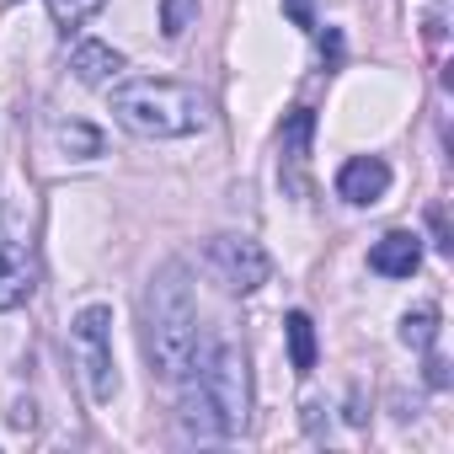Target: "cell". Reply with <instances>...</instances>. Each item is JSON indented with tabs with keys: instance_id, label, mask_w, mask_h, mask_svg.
<instances>
[{
	"instance_id": "30bf717a",
	"label": "cell",
	"mask_w": 454,
	"mask_h": 454,
	"mask_svg": "<svg viewBox=\"0 0 454 454\" xmlns=\"http://www.w3.org/2000/svg\"><path fill=\"white\" fill-rule=\"evenodd\" d=\"M310 129H316V118H310L305 107L289 113V129H284V160H289V187H294V192H305L300 166H305V139H310Z\"/></svg>"
},
{
	"instance_id": "7a4b0ae2",
	"label": "cell",
	"mask_w": 454,
	"mask_h": 454,
	"mask_svg": "<svg viewBox=\"0 0 454 454\" xmlns=\"http://www.w3.org/2000/svg\"><path fill=\"white\" fill-rule=\"evenodd\" d=\"M192 348H198V305H192L187 273L160 268L150 278V289H145V358H150V374L176 385Z\"/></svg>"
},
{
	"instance_id": "277c9868",
	"label": "cell",
	"mask_w": 454,
	"mask_h": 454,
	"mask_svg": "<svg viewBox=\"0 0 454 454\" xmlns=\"http://www.w3.org/2000/svg\"><path fill=\"white\" fill-rule=\"evenodd\" d=\"M70 348L81 364V380L91 390L97 406H107L118 395V364H113V310L107 305H86L70 321Z\"/></svg>"
},
{
	"instance_id": "5b68a950",
	"label": "cell",
	"mask_w": 454,
	"mask_h": 454,
	"mask_svg": "<svg viewBox=\"0 0 454 454\" xmlns=\"http://www.w3.org/2000/svg\"><path fill=\"white\" fill-rule=\"evenodd\" d=\"M208 268L224 278V289H236V294H252L257 284H268V257L247 236H214L208 241Z\"/></svg>"
},
{
	"instance_id": "9a60e30c",
	"label": "cell",
	"mask_w": 454,
	"mask_h": 454,
	"mask_svg": "<svg viewBox=\"0 0 454 454\" xmlns=\"http://www.w3.org/2000/svg\"><path fill=\"white\" fill-rule=\"evenodd\" d=\"M59 145H65V150H81V155H97V150H102V134L86 129V123H65V129H59Z\"/></svg>"
},
{
	"instance_id": "2e32d148",
	"label": "cell",
	"mask_w": 454,
	"mask_h": 454,
	"mask_svg": "<svg viewBox=\"0 0 454 454\" xmlns=\"http://www.w3.org/2000/svg\"><path fill=\"white\" fill-rule=\"evenodd\" d=\"M284 12H289L294 27H316V6H310V0H284Z\"/></svg>"
},
{
	"instance_id": "6da1fadb",
	"label": "cell",
	"mask_w": 454,
	"mask_h": 454,
	"mask_svg": "<svg viewBox=\"0 0 454 454\" xmlns=\"http://www.w3.org/2000/svg\"><path fill=\"white\" fill-rule=\"evenodd\" d=\"M182 385V422L198 438H236L247 427V364L224 337H198L187 369L176 374Z\"/></svg>"
},
{
	"instance_id": "9c48e42d",
	"label": "cell",
	"mask_w": 454,
	"mask_h": 454,
	"mask_svg": "<svg viewBox=\"0 0 454 454\" xmlns=\"http://www.w3.org/2000/svg\"><path fill=\"white\" fill-rule=\"evenodd\" d=\"M70 70H75V81H81V86H107V81H118L123 54H118L113 43H75Z\"/></svg>"
},
{
	"instance_id": "52a82bcc",
	"label": "cell",
	"mask_w": 454,
	"mask_h": 454,
	"mask_svg": "<svg viewBox=\"0 0 454 454\" xmlns=\"http://www.w3.org/2000/svg\"><path fill=\"white\" fill-rule=\"evenodd\" d=\"M385 187H390V166L380 160V155H353L342 171H337V192L348 198V203H380L385 198Z\"/></svg>"
},
{
	"instance_id": "8992f818",
	"label": "cell",
	"mask_w": 454,
	"mask_h": 454,
	"mask_svg": "<svg viewBox=\"0 0 454 454\" xmlns=\"http://www.w3.org/2000/svg\"><path fill=\"white\" fill-rule=\"evenodd\" d=\"M38 289V268H33V252L27 241L6 224V214H0V310H17L27 305Z\"/></svg>"
},
{
	"instance_id": "3957f363",
	"label": "cell",
	"mask_w": 454,
	"mask_h": 454,
	"mask_svg": "<svg viewBox=\"0 0 454 454\" xmlns=\"http://www.w3.org/2000/svg\"><path fill=\"white\" fill-rule=\"evenodd\" d=\"M113 118L139 139H187L208 129V102L182 81L139 75L113 91Z\"/></svg>"
},
{
	"instance_id": "7c38bea8",
	"label": "cell",
	"mask_w": 454,
	"mask_h": 454,
	"mask_svg": "<svg viewBox=\"0 0 454 454\" xmlns=\"http://www.w3.org/2000/svg\"><path fill=\"white\" fill-rule=\"evenodd\" d=\"M433 337H438V310H433V305H417V310L401 321V342H406V348H433Z\"/></svg>"
},
{
	"instance_id": "8fae6325",
	"label": "cell",
	"mask_w": 454,
	"mask_h": 454,
	"mask_svg": "<svg viewBox=\"0 0 454 454\" xmlns=\"http://www.w3.org/2000/svg\"><path fill=\"white\" fill-rule=\"evenodd\" d=\"M284 332H289V358H294V369L310 374V369H316V326H310V316H305V310H289V316H284Z\"/></svg>"
},
{
	"instance_id": "ba28073f",
	"label": "cell",
	"mask_w": 454,
	"mask_h": 454,
	"mask_svg": "<svg viewBox=\"0 0 454 454\" xmlns=\"http://www.w3.org/2000/svg\"><path fill=\"white\" fill-rule=\"evenodd\" d=\"M369 268H374L380 278H411V273L422 268V241H417L411 231H390V236L374 241Z\"/></svg>"
},
{
	"instance_id": "4fadbf2b",
	"label": "cell",
	"mask_w": 454,
	"mask_h": 454,
	"mask_svg": "<svg viewBox=\"0 0 454 454\" xmlns=\"http://www.w3.org/2000/svg\"><path fill=\"white\" fill-rule=\"evenodd\" d=\"M102 6H107V0H49V17L70 33V27H81L86 17H97Z\"/></svg>"
},
{
	"instance_id": "5bb4252c",
	"label": "cell",
	"mask_w": 454,
	"mask_h": 454,
	"mask_svg": "<svg viewBox=\"0 0 454 454\" xmlns=\"http://www.w3.org/2000/svg\"><path fill=\"white\" fill-rule=\"evenodd\" d=\"M198 17V0H160V33L166 38H182Z\"/></svg>"
}]
</instances>
